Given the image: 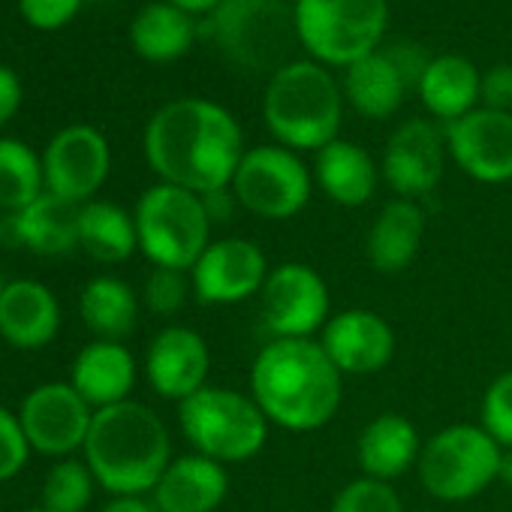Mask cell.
Wrapping results in <instances>:
<instances>
[{
	"label": "cell",
	"instance_id": "6da1fadb",
	"mask_svg": "<svg viewBox=\"0 0 512 512\" xmlns=\"http://www.w3.org/2000/svg\"><path fill=\"white\" fill-rule=\"evenodd\" d=\"M145 157L160 181L205 196L232 184L244 157L241 127L211 100H172L145 127Z\"/></svg>",
	"mask_w": 512,
	"mask_h": 512
},
{
	"label": "cell",
	"instance_id": "7a4b0ae2",
	"mask_svg": "<svg viewBox=\"0 0 512 512\" xmlns=\"http://www.w3.org/2000/svg\"><path fill=\"white\" fill-rule=\"evenodd\" d=\"M341 371L314 338H275L250 368V398L287 431H317L341 407Z\"/></svg>",
	"mask_w": 512,
	"mask_h": 512
},
{
	"label": "cell",
	"instance_id": "3957f363",
	"mask_svg": "<svg viewBox=\"0 0 512 512\" xmlns=\"http://www.w3.org/2000/svg\"><path fill=\"white\" fill-rule=\"evenodd\" d=\"M82 449L97 485L115 497H142L145 491H154L172 464V440L163 419L139 401L94 410Z\"/></svg>",
	"mask_w": 512,
	"mask_h": 512
},
{
	"label": "cell",
	"instance_id": "277c9868",
	"mask_svg": "<svg viewBox=\"0 0 512 512\" xmlns=\"http://www.w3.org/2000/svg\"><path fill=\"white\" fill-rule=\"evenodd\" d=\"M202 37L241 73H278L293 64L296 13L284 0H220L205 16Z\"/></svg>",
	"mask_w": 512,
	"mask_h": 512
},
{
	"label": "cell",
	"instance_id": "5b68a950",
	"mask_svg": "<svg viewBox=\"0 0 512 512\" xmlns=\"http://www.w3.org/2000/svg\"><path fill=\"white\" fill-rule=\"evenodd\" d=\"M263 118L290 151H320L341 130V88L326 67L293 61L269 79Z\"/></svg>",
	"mask_w": 512,
	"mask_h": 512
},
{
	"label": "cell",
	"instance_id": "8992f818",
	"mask_svg": "<svg viewBox=\"0 0 512 512\" xmlns=\"http://www.w3.org/2000/svg\"><path fill=\"white\" fill-rule=\"evenodd\" d=\"M178 425L187 443L217 464L250 461L269 440V419L260 404L226 386H205L181 401Z\"/></svg>",
	"mask_w": 512,
	"mask_h": 512
},
{
	"label": "cell",
	"instance_id": "52a82bcc",
	"mask_svg": "<svg viewBox=\"0 0 512 512\" xmlns=\"http://www.w3.org/2000/svg\"><path fill=\"white\" fill-rule=\"evenodd\" d=\"M133 220L139 250L163 269L190 272L211 244V220L202 196L166 181L139 196Z\"/></svg>",
	"mask_w": 512,
	"mask_h": 512
},
{
	"label": "cell",
	"instance_id": "ba28073f",
	"mask_svg": "<svg viewBox=\"0 0 512 512\" xmlns=\"http://www.w3.org/2000/svg\"><path fill=\"white\" fill-rule=\"evenodd\" d=\"M299 43L323 64L350 67L380 49L389 25L386 0H296Z\"/></svg>",
	"mask_w": 512,
	"mask_h": 512
},
{
	"label": "cell",
	"instance_id": "9c48e42d",
	"mask_svg": "<svg viewBox=\"0 0 512 512\" xmlns=\"http://www.w3.org/2000/svg\"><path fill=\"white\" fill-rule=\"evenodd\" d=\"M503 449L482 425H446L425 440L416 470L425 491L443 503H461L485 491L500 470Z\"/></svg>",
	"mask_w": 512,
	"mask_h": 512
},
{
	"label": "cell",
	"instance_id": "30bf717a",
	"mask_svg": "<svg viewBox=\"0 0 512 512\" xmlns=\"http://www.w3.org/2000/svg\"><path fill=\"white\" fill-rule=\"evenodd\" d=\"M229 187L244 211L263 220H290L308 205L314 178L296 151L256 145L244 151Z\"/></svg>",
	"mask_w": 512,
	"mask_h": 512
},
{
	"label": "cell",
	"instance_id": "8fae6325",
	"mask_svg": "<svg viewBox=\"0 0 512 512\" xmlns=\"http://www.w3.org/2000/svg\"><path fill=\"white\" fill-rule=\"evenodd\" d=\"M263 323L272 338H314L332 317V299L317 269L305 263L275 266L260 293Z\"/></svg>",
	"mask_w": 512,
	"mask_h": 512
},
{
	"label": "cell",
	"instance_id": "7c38bea8",
	"mask_svg": "<svg viewBox=\"0 0 512 512\" xmlns=\"http://www.w3.org/2000/svg\"><path fill=\"white\" fill-rule=\"evenodd\" d=\"M269 272V260L256 241L217 238L190 269V281L202 305H238L263 293Z\"/></svg>",
	"mask_w": 512,
	"mask_h": 512
},
{
	"label": "cell",
	"instance_id": "4fadbf2b",
	"mask_svg": "<svg viewBox=\"0 0 512 512\" xmlns=\"http://www.w3.org/2000/svg\"><path fill=\"white\" fill-rule=\"evenodd\" d=\"M19 422L34 452L64 458L85 446L94 407L73 389V383H43L22 401Z\"/></svg>",
	"mask_w": 512,
	"mask_h": 512
},
{
	"label": "cell",
	"instance_id": "5bb4252c",
	"mask_svg": "<svg viewBox=\"0 0 512 512\" xmlns=\"http://www.w3.org/2000/svg\"><path fill=\"white\" fill-rule=\"evenodd\" d=\"M109 166H112L109 142L97 127L88 124L64 127L61 133H55V139L43 154L46 190L73 205H85L106 184Z\"/></svg>",
	"mask_w": 512,
	"mask_h": 512
},
{
	"label": "cell",
	"instance_id": "9a60e30c",
	"mask_svg": "<svg viewBox=\"0 0 512 512\" xmlns=\"http://www.w3.org/2000/svg\"><path fill=\"white\" fill-rule=\"evenodd\" d=\"M446 151L455 166L479 184L512 181V112L473 109L446 124Z\"/></svg>",
	"mask_w": 512,
	"mask_h": 512
},
{
	"label": "cell",
	"instance_id": "2e32d148",
	"mask_svg": "<svg viewBox=\"0 0 512 512\" xmlns=\"http://www.w3.org/2000/svg\"><path fill=\"white\" fill-rule=\"evenodd\" d=\"M443 154L446 142L440 130L425 118H410L389 136L380 172L401 199L416 202L440 184Z\"/></svg>",
	"mask_w": 512,
	"mask_h": 512
},
{
	"label": "cell",
	"instance_id": "e0dca14e",
	"mask_svg": "<svg viewBox=\"0 0 512 512\" xmlns=\"http://www.w3.org/2000/svg\"><path fill=\"white\" fill-rule=\"evenodd\" d=\"M320 347L332 359L341 374H377L395 356V332L392 326L368 308H347L332 314L323 326Z\"/></svg>",
	"mask_w": 512,
	"mask_h": 512
},
{
	"label": "cell",
	"instance_id": "ac0fdd59",
	"mask_svg": "<svg viewBox=\"0 0 512 512\" xmlns=\"http://www.w3.org/2000/svg\"><path fill=\"white\" fill-rule=\"evenodd\" d=\"M208 365L211 356L205 338L187 326H166L163 332H157L145 356V374L151 389L160 398L178 404L205 389Z\"/></svg>",
	"mask_w": 512,
	"mask_h": 512
},
{
	"label": "cell",
	"instance_id": "d6986e66",
	"mask_svg": "<svg viewBox=\"0 0 512 512\" xmlns=\"http://www.w3.org/2000/svg\"><path fill=\"white\" fill-rule=\"evenodd\" d=\"M79 211L55 193L37 196L28 208L0 220V244L22 247L37 256H64L79 247Z\"/></svg>",
	"mask_w": 512,
	"mask_h": 512
},
{
	"label": "cell",
	"instance_id": "ffe728a7",
	"mask_svg": "<svg viewBox=\"0 0 512 512\" xmlns=\"http://www.w3.org/2000/svg\"><path fill=\"white\" fill-rule=\"evenodd\" d=\"M61 329V305L40 281H10L0 296V338L16 350H43Z\"/></svg>",
	"mask_w": 512,
	"mask_h": 512
},
{
	"label": "cell",
	"instance_id": "44dd1931",
	"mask_svg": "<svg viewBox=\"0 0 512 512\" xmlns=\"http://www.w3.org/2000/svg\"><path fill=\"white\" fill-rule=\"evenodd\" d=\"M226 467L193 452L175 458L154 488L157 512H214L226 500Z\"/></svg>",
	"mask_w": 512,
	"mask_h": 512
},
{
	"label": "cell",
	"instance_id": "7402d4cb",
	"mask_svg": "<svg viewBox=\"0 0 512 512\" xmlns=\"http://www.w3.org/2000/svg\"><path fill=\"white\" fill-rule=\"evenodd\" d=\"M70 383L94 410L130 401L136 386V359L118 341H94L79 350Z\"/></svg>",
	"mask_w": 512,
	"mask_h": 512
},
{
	"label": "cell",
	"instance_id": "603a6c76",
	"mask_svg": "<svg viewBox=\"0 0 512 512\" xmlns=\"http://www.w3.org/2000/svg\"><path fill=\"white\" fill-rule=\"evenodd\" d=\"M425 238V211L413 199H392L380 208L371 223L365 253L374 272L398 275L404 272L422 247Z\"/></svg>",
	"mask_w": 512,
	"mask_h": 512
},
{
	"label": "cell",
	"instance_id": "cb8c5ba5",
	"mask_svg": "<svg viewBox=\"0 0 512 512\" xmlns=\"http://www.w3.org/2000/svg\"><path fill=\"white\" fill-rule=\"evenodd\" d=\"M422 443L416 425L401 413H380L371 419L356 443V461L362 476L392 482L419 461Z\"/></svg>",
	"mask_w": 512,
	"mask_h": 512
},
{
	"label": "cell",
	"instance_id": "d4e9b609",
	"mask_svg": "<svg viewBox=\"0 0 512 512\" xmlns=\"http://www.w3.org/2000/svg\"><path fill=\"white\" fill-rule=\"evenodd\" d=\"M314 175L320 190L344 208H359L365 205L374 190H377V166L365 148L347 139H335L326 148L317 151Z\"/></svg>",
	"mask_w": 512,
	"mask_h": 512
},
{
	"label": "cell",
	"instance_id": "484cf974",
	"mask_svg": "<svg viewBox=\"0 0 512 512\" xmlns=\"http://www.w3.org/2000/svg\"><path fill=\"white\" fill-rule=\"evenodd\" d=\"M479 88H482V76L467 58L440 55V58H431L419 82V97L431 115L452 124L476 109Z\"/></svg>",
	"mask_w": 512,
	"mask_h": 512
},
{
	"label": "cell",
	"instance_id": "4316f807",
	"mask_svg": "<svg viewBox=\"0 0 512 512\" xmlns=\"http://www.w3.org/2000/svg\"><path fill=\"white\" fill-rule=\"evenodd\" d=\"M344 94L359 115L380 121L401 109L407 82H404L401 70L395 67V61L386 55V49H377L347 67Z\"/></svg>",
	"mask_w": 512,
	"mask_h": 512
},
{
	"label": "cell",
	"instance_id": "83f0119b",
	"mask_svg": "<svg viewBox=\"0 0 512 512\" xmlns=\"http://www.w3.org/2000/svg\"><path fill=\"white\" fill-rule=\"evenodd\" d=\"M79 247L94 263L118 266L139 250L136 220L115 202H85L79 211Z\"/></svg>",
	"mask_w": 512,
	"mask_h": 512
},
{
	"label": "cell",
	"instance_id": "f1b7e54d",
	"mask_svg": "<svg viewBox=\"0 0 512 512\" xmlns=\"http://www.w3.org/2000/svg\"><path fill=\"white\" fill-rule=\"evenodd\" d=\"M82 323L100 341H124L139 326V299L130 284L112 275H100L85 284L79 296Z\"/></svg>",
	"mask_w": 512,
	"mask_h": 512
},
{
	"label": "cell",
	"instance_id": "f546056e",
	"mask_svg": "<svg viewBox=\"0 0 512 512\" xmlns=\"http://www.w3.org/2000/svg\"><path fill=\"white\" fill-rule=\"evenodd\" d=\"M196 25L193 16L172 4H148L139 10V16L130 25V43L139 58L151 64H172L196 40Z\"/></svg>",
	"mask_w": 512,
	"mask_h": 512
},
{
	"label": "cell",
	"instance_id": "4dcf8cb0",
	"mask_svg": "<svg viewBox=\"0 0 512 512\" xmlns=\"http://www.w3.org/2000/svg\"><path fill=\"white\" fill-rule=\"evenodd\" d=\"M46 193L43 160L19 139H0V211L16 214Z\"/></svg>",
	"mask_w": 512,
	"mask_h": 512
},
{
	"label": "cell",
	"instance_id": "1f68e13d",
	"mask_svg": "<svg viewBox=\"0 0 512 512\" xmlns=\"http://www.w3.org/2000/svg\"><path fill=\"white\" fill-rule=\"evenodd\" d=\"M94 473L82 461H58L43 482V509L46 512H85L94 497Z\"/></svg>",
	"mask_w": 512,
	"mask_h": 512
},
{
	"label": "cell",
	"instance_id": "d6a6232c",
	"mask_svg": "<svg viewBox=\"0 0 512 512\" xmlns=\"http://www.w3.org/2000/svg\"><path fill=\"white\" fill-rule=\"evenodd\" d=\"M332 512H404V506L389 482L359 476L335 494Z\"/></svg>",
	"mask_w": 512,
	"mask_h": 512
},
{
	"label": "cell",
	"instance_id": "836d02e7",
	"mask_svg": "<svg viewBox=\"0 0 512 512\" xmlns=\"http://www.w3.org/2000/svg\"><path fill=\"white\" fill-rule=\"evenodd\" d=\"M479 422L497 440L500 449H512V371L500 374L485 389Z\"/></svg>",
	"mask_w": 512,
	"mask_h": 512
},
{
	"label": "cell",
	"instance_id": "e575fe53",
	"mask_svg": "<svg viewBox=\"0 0 512 512\" xmlns=\"http://www.w3.org/2000/svg\"><path fill=\"white\" fill-rule=\"evenodd\" d=\"M190 290H193V281L187 278V272L154 266V272L145 281V305L157 317H172L187 305Z\"/></svg>",
	"mask_w": 512,
	"mask_h": 512
},
{
	"label": "cell",
	"instance_id": "d590c367",
	"mask_svg": "<svg viewBox=\"0 0 512 512\" xmlns=\"http://www.w3.org/2000/svg\"><path fill=\"white\" fill-rule=\"evenodd\" d=\"M28 455H31V443L25 437L19 413L0 407V482L22 473L28 464Z\"/></svg>",
	"mask_w": 512,
	"mask_h": 512
},
{
	"label": "cell",
	"instance_id": "8d00e7d4",
	"mask_svg": "<svg viewBox=\"0 0 512 512\" xmlns=\"http://www.w3.org/2000/svg\"><path fill=\"white\" fill-rule=\"evenodd\" d=\"M82 7V0H19V10L28 25L40 31L64 28Z\"/></svg>",
	"mask_w": 512,
	"mask_h": 512
},
{
	"label": "cell",
	"instance_id": "74e56055",
	"mask_svg": "<svg viewBox=\"0 0 512 512\" xmlns=\"http://www.w3.org/2000/svg\"><path fill=\"white\" fill-rule=\"evenodd\" d=\"M479 100L485 103V109L512 112V67L509 64H497L482 76Z\"/></svg>",
	"mask_w": 512,
	"mask_h": 512
},
{
	"label": "cell",
	"instance_id": "f35d334b",
	"mask_svg": "<svg viewBox=\"0 0 512 512\" xmlns=\"http://www.w3.org/2000/svg\"><path fill=\"white\" fill-rule=\"evenodd\" d=\"M386 55L395 61V67L401 70V76H404V82H407V88H419V82H422V76H425V70H428V64H431V58H425V52L422 49H416V46H407V43H395V46H389L386 49Z\"/></svg>",
	"mask_w": 512,
	"mask_h": 512
},
{
	"label": "cell",
	"instance_id": "ab89813d",
	"mask_svg": "<svg viewBox=\"0 0 512 512\" xmlns=\"http://www.w3.org/2000/svg\"><path fill=\"white\" fill-rule=\"evenodd\" d=\"M19 106H22V82L7 64H0V127H7L16 118Z\"/></svg>",
	"mask_w": 512,
	"mask_h": 512
},
{
	"label": "cell",
	"instance_id": "60d3db41",
	"mask_svg": "<svg viewBox=\"0 0 512 512\" xmlns=\"http://www.w3.org/2000/svg\"><path fill=\"white\" fill-rule=\"evenodd\" d=\"M202 205H205L211 223H229V220H232V211H235V205H238V199H235L232 187H223V190L205 193V196H202Z\"/></svg>",
	"mask_w": 512,
	"mask_h": 512
},
{
	"label": "cell",
	"instance_id": "b9f144b4",
	"mask_svg": "<svg viewBox=\"0 0 512 512\" xmlns=\"http://www.w3.org/2000/svg\"><path fill=\"white\" fill-rule=\"evenodd\" d=\"M100 512H154V506H148L142 497H112Z\"/></svg>",
	"mask_w": 512,
	"mask_h": 512
},
{
	"label": "cell",
	"instance_id": "7bdbcfd3",
	"mask_svg": "<svg viewBox=\"0 0 512 512\" xmlns=\"http://www.w3.org/2000/svg\"><path fill=\"white\" fill-rule=\"evenodd\" d=\"M166 4L184 10L187 16H208L220 4V0H166Z\"/></svg>",
	"mask_w": 512,
	"mask_h": 512
},
{
	"label": "cell",
	"instance_id": "ee69618b",
	"mask_svg": "<svg viewBox=\"0 0 512 512\" xmlns=\"http://www.w3.org/2000/svg\"><path fill=\"white\" fill-rule=\"evenodd\" d=\"M497 479H500L506 488H512V449H503V455H500V470H497Z\"/></svg>",
	"mask_w": 512,
	"mask_h": 512
},
{
	"label": "cell",
	"instance_id": "f6af8a7d",
	"mask_svg": "<svg viewBox=\"0 0 512 512\" xmlns=\"http://www.w3.org/2000/svg\"><path fill=\"white\" fill-rule=\"evenodd\" d=\"M7 284H10V281H4V275H0V296H4V290H7Z\"/></svg>",
	"mask_w": 512,
	"mask_h": 512
},
{
	"label": "cell",
	"instance_id": "bcb514c9",
	"mask_svg": "<svg viewBox=\"0 0 512 512\" xmlns=\"http://www.w3.org/2000/svg\"><path fill=\"white\" fill-rule=\"evenodd\" d=\"M28 512H46V509H28Z\"/></svg>",
	"mask_w": 512,
	"mask_h": 512
}]
</instances>
